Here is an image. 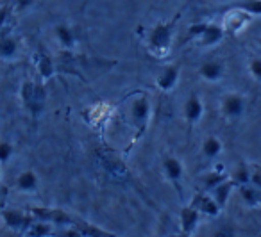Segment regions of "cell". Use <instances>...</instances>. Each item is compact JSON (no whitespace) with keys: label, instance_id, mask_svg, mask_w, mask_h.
Instances as JSON below:
<instances>
[{"label":"cell","instance_id":"1","mask_svg":"<svg viewBox=\"0 0 261 237\" xmlns=\"http://www.w3.org/2000/svg\"><path fill=\"white\" fill-rule=\"evenodd\" d=\"M175 23H177V18L168 20V22H160L150 29L149 36H147V48L154 57H167L170 54Z\"/></svg>","mask_w":261,"mask_h":237},{"label":"cell","instance_id":"2","mask_svg":"<svg viewBox=\"0 0 261 237\" xmlns=\"http://www.w3.org/2000/svg\"><path fill=\"white\" fill-rule=\"evenodd\" d=\"M188 36L192 40L199 41L202 47H215L218 45L225 36V31L218 23L202 22V23H193L188 29Z\"/></svg>","mask_w":261,"mask_h":237},{"label":"cell","instance_id":"3","mask_svg":"<svg viewBox=\"0 0 261 237\" xmlns=\"http://www.w3.org/2000/svg\"><path fill=\"white\" fill-rule=\"evenodd\" d=\"M20 97L25 105V109L33 114H40L45 109V102H47V91L41 84H34L31 80H25L20 90Z\"/></svg>","mask_w":261,"mask_h":237},{"label":"cell","instance_id":"4","mask_svg":"<svg viewBox=\"0 0 261 237\" xmlns=\"http://www.w3.org/2000/svg\"><path fill=\"white\" fill-rule=\"evenodd\" d=\"M252 16L249 13L242 11V9L236 8H229V11L224 15V20H222V27H224L225 34H231V36H236L240 34L247 25L250 23Z\"/></svg>","mask_w":261,"mask_h":237},{"label":"cell","instance_id":"5","mask_svg":"<svg viewBox=\"0 0 261 237\" xmlns=\"http://www.w3.org/2000/svg\"><path fill=\"white\" fill-rule=\"evenodd\" d=\"M33 214L36 216L41 221H48V223H56V225H68L73 223V218L68 216L65 211L61 209H43V207H34Z\"/></svg>","mask_w":261,"mask_h":237},{"label":"cell","instance_id":"6","mask_svg":"<svg viewBox=\"0 0 261 237\" xmlns=\"http://www.w3.org/2000/svg\"><path fill=\"white\" fill-rule=\"evenodd\" d=\"M245 111V98L240 93H227L222 100V112L227 118H238Z\"/></svg>","mask_w":261,"mask_h":237},{"label":"cell","instance_id":"7","mask_svg":"<svg viewBox=\"0 0 261 237\" xmlns=\"http://www.w3.org/2000/svg\"><path fill=\"white\" fill-rule=\"evenodd\" d=\"M130 116H133V122L138 127H145L149 122L150 116V102L147 97H138L133 105H130Z\"/></svg>","mask_w":261,"mask_h":237},{"label":"cell","instance_id":"8","mask_svg":"<svg viewBox=\"0 0 261 237\" xmlns=\"http://www.w3.org/2000/svg\"><path fill=\"white\" fill-rule=\"evenodd\" d=\"M192 207L195 211H199L200 214H207V216H218V212H220V205L215 201L213 196H207V194H200V193H197L193 196Z\"/></svg>","mask_w":261,"mask_h":237},{"label":"cell","instance_id":"9","mask_svg":"<svg viewBox=\"0 0 261 237\" xmlns=\"http://www.w3.org/2000/svg\"><path fill=\"white\" fill-rule=\"evenodd\" d=\"M179 73H181L179 72V66H167L160 73V77H158V87L161 91H172L179 80Z\"/></svg>","mask_w":261,"mask_h":237},{"label":"cell","instance_id":"10","mask_svg":"<svg viewBox=\"0 0 261 237\" xmlns=\"http://www.w3.org/2000/svg\"><path fill=\"white\" fill-rule=\"evenodd\" d=\"M202 112H204V105L200 102V98L197 95H192L185 104V118L190 123H197L202 118Z\"/></svg>","mask_w":261,"mask_h":237},{"label":"cell","instance_id":"11","mask_svg":"<svg viewBox=\"0 0 261 237\" xmlns=\"http://www.w3.org/2000/svg\"><path fill=\"white\" fill-rule=\"evenodd\" d=\"M2 216H4V219H6V225L13 230L29 225V216H25L22 211H18V209H4Z\"/></svg>","mask_w":261,"mask_h":237},{"label":"cell","instance_id":"12","mask_svg":"<svg viewBox=\"0 0 261 237\" xmlns=\"http://www.w3.org/2000/svg\"><path fill=\"white\" fill-rule=\"evenodd\" d=\"M200 218V212L195 211V209L190 205V207H185L181 211V225H182V233L190 235V233L195 230L197 223H199Z\"/></svg>","mask_w":261,"mask_h":237},{"label":"cell","instance_id":"13","mask_svg":"<svg viewBox=\"0 0 261 237\" xmlns=\"http://www.w3.org/2000/svg\"><path fill=\"white\" fill-rule=\"evenodd\" d=\"M199 73H200V77H202L204 80H207V82H217V80H220L222 75H224V68H222L220 63L207 61V63H204V65L200 66Z\"/></svg>","mask_w":261,"mask_h":237},{"label":"cell","instance_id":"14","mask_svg":"<svg viewBox=\"0 0 261 237\" xmlns=\"http://www.w3.org/2000/svg\"><path fill=\"white\" fill-rule=\"evenodd\" d=\"M18 54V40L11 34H2L0 36V57L13 59Z\"/></svg>","mask_w":261,"mask_h":237},{"label":"cell","instance_id":"15","mask_svg":"<svg viewBox=\"0 0 261 237\" xmlns=\"http://www.w3.org/2000/svg\"><path fill=\"white\" fill-rule=\"evenodd\" d=\"M56 38H58L59 45L66 50H72L75 47V33H73L72 27L65 25V23L56 27Z\"/></svg>","mask_w":261,"mask_h":237},{"label":"cell","instance_id":"16","mask_svg":"<svg viewBox=\"0 0 261 237\" xmlns=\"http://www.w3.org/2000/svg\"><path fill=\"white\" fill-rule=\"evenodd\" d=\"M234 180H224V182H220L217 187H213V194H215V201H217L218 205L222 207H225V203H227L229 196H231V191L232 187H234Z\"/></svg>","mask_w":261,"mask_h":237},{"label":"cell","instance_id":"17","mask_svg":"<svg viewBox=\"0 0 261 237\" xmlns=\"http://www.w3.org/2000/svg\"><path fill=\"white\" fill-rule=\"evenodd\" d=\"M163 168H165V173H167V176L172 180V182H177L179 179L182 176V164L179 159L175 157H165L163 161Z\"/></svg>","mask_w":261,"mask_h":237},{"label":"cell","instance_id":"18","mask_svg":"<svg viewBox=\"0 0 261 237\" xmlns=\"http://www.w3.org/2000/svg\"><path fill=\"white\" fill-rule=\"evenodd\" d=\"M240 191H242V198L247 205H250V207L261 205V189L259 187H254L252 184H245V186H240Z\"/></svg>","mask_w":261,"mask_h":237},{"label":"cell","instance_id":"19","mask_svg":"<svg viewBox=\"0 0 261 237\" xmlns=\"http://www.w3.org/2000/svg\"><path fill=\"white\" fill-rule=\"evenodd\" d=\"M16 187H18L20 191H34L38 187L36 173L31 171V169H25V171H22L18 175V179H16Z\"/></svg>","mask_w":261,"mask_h":237},{"label":"cell","instance_id":"20","mask_svg":"<svg viewBox=\"0 0 261 237\" xmlns=\"http://www.w3.org/2000/svg\"><path fill=\"white\" fill-rule=\"evenodd\" d=\"M36 68H38V73H40V77L43 80H48V79H52L54 77V73H56V66H54V63H52V59L48 57V55H40L38 57V65H36Z\"/></svg>","mask_w":261,"mask_h":237},{"label":"cell","instance_id":"21","mask_svg":"<svg viewBox=\"0 0 261 237\" xmlns=\"http://www.w3.org/2000/svg\"><path fill=\"white\" fill-rule=\"evenodd\" d=\"M220 152H222V141L218 139V137L210 136V137H206V139H204L202 154L206 155V157L213 159V157H217V155H220Z\"/></svg>","mask_w":261,"mask_h":237},{"label":"cell","instance_id":"22","mask_svg":"<svg viewBox=\"0 0 261 237\" xmlns=\"http://www.w3.org/2000/svg\"><path fill=\"white\" fill-rule=\"evenodd\" d=\"M231 8L242 9V11L249 13L250 16H261V0H242V2H236Z\"/></svg>","mask_w":261,"mask_h":237},{"label":"cell","instance_id":"23","mask_svg":"<svg viewBox=\"0 0 261 237\" xmlns=\"http://www.w3.org/2000/svg\"><path fill=\"white\" fill-rule=\"evenodd\" d=\"M75 228L83 237H115V235H111V233L104 232V230L97 228V226L86 225V223H77Z\"/></svg>","mask_w":261,"mask_h":237},{"label":"cell","instance_id":"24","mask_svg":"<svg viewBox=\"0 0 261 237\" xmlns=\"http://www.w3.org/2000/svg\"><path fill=\"white\" fill-rule=\"evenodd\" d=\"M232 180H234L236 186H245V184H250V166L242 162V164L236 168L234 175H232Z\"/></svg>","mask_w":261,"mask_h":237},{"label":"cell","instance_id":"25","mask_svg":"<svg viewBox=\"0 0 261 237\" xmlns=\"http://www.w3.org/2000/svg\"><path fill=\"white\" fill-rule=\"evenodd\" d=\"M50 232H52V228H50V225H48V221H41L40 219V223H34L27 233H29V237H47V235H50Z\"/></svg>","mask_w":261,"mask_h":237},{"label":"cell","instance_id":"26","mask_svg":"<svg viewBox=\"0 0 261 237\" xmlns=\"http://www.w3.org/2000/svg\"><path fill=\"white\" fill-rule=\"evenodd\" d=\"M224 180H227V175H225L224 171V166H218V169H215L211 175L206 176V186L210 187V189H213V187H217L220 182H224Z\"/></svg>","mask_w":261,"mask_h":237},{"label":"cell","instance_id":"27","mask_svg":"<svg viewBox=\"0 0 261 237\" xmlns=\"http://www.w3.org/2000/svg\"><path fill=\"white\" fill-rule=\"evenodd\" d=\"M249 72L257 82H261V57H252L249 61Z\"/></svg>","mask_w":261,"mask_h":237},{"label":"cell","instance_id":"28","mask_svg":"<svg viewBox=\"0 0 261 237\" xmlns=\"http://www.w3.org/2000/svg\"><path fill=\"white\" fill-rule=\"evenodd\" d=\"M13 155V146L8 141H0V162L9 161Z\"/></svg>","mask_w":261,"mask_h":237},{"label":"cell","instance_id":"29","mask_svg":"<svg viewBox=\"0 0 261 237\" xmlns=\"http://www.w3.org/2000/svg\"><path fill=\"white\" fill-rule=\"evenodd\" d=\"M250 184H252L254 187H259L261 189V168L259 166L250 168Z\"/></svg>","mask_w":261,"mask_h":237},{"label":"cell","instance_id":"30","mask_svg":"<svg viewBox=\"0 0 261 237\" xmlns=\"http://www.w3.org/2000/svg\"><path fill=\"white\" fill-rule=\"evenodd\" d=\"M8 18H9V8L8 6H0V29L6 25Z\"/></svg>","mask_w":261,"mask_h":237},{"label":"cell","instance_id":"31","mask_svg":"<svg viewBox=\"0 0 261 237\" xmlns=\"http://www.w3.org/2000/svg\"><path fill=\"white\" fill-rule=\"evenodd\" d=\"M33 4H34V0H16V8H18V11H23V9L31 8Z\"/></svg>","mask_w":261,"mask_h":237},{"label":"cell","instance_id":"32","mask_svg":"<svg viewBox=\"0 0 261 237\" xmlns=\"http://www.w3.org/2000/svg\"><path fill=\"white\" fill-rule=\"evenodd\" d=\"M215 237H234V233H232L231 230L224 228V230H218V232L215 233Z\"/></svg>","mask_w":261,"mask_h":237},{"label":"cell","instance_id":"33","mask_svg":"<svg viewBox=\"0 0 261 237\" xmlns=\"http://www.w3.org/2000/svg\"><path fill=\"white\" fill-rule=\"evenodd\" d=\"M175 237H186V233H182V235H175Z\"/></svg>","mask_w":261,"mask_h":237}]
</instances>
